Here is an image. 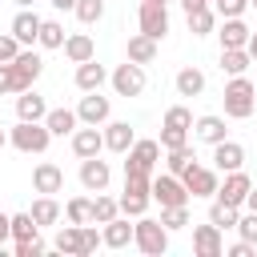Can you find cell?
<instances>
[{"mask_svg":"<svg viewBox=\"0 0 257 257\" xmlns=\"http://www.w3.org/2000/svg\"><path fill=\"white\" fill-rule=\"evenodd\" d=\"M221 100H225V116L229 120H249L253 108H257V84L249 76H229Z\"/></svg>","mask_w":257,"mask_h":257,"instance_id":"obj_1","label":"cell"},{"mask_svg":"<svg viewBox=\"0 0 257 257\" xmlns=\"http://www.w3.org/2000/svg\"><path fill=\"white\" fill-rule=\"evenodd\" d=\"M8 145L20 149V153H28V157H40V153H48L52 133H48L44 120H16V124L8 128Z\"/></svg>","mask_w":257,"mask_h":257,"instance_id":"obj_2","label":"cell"},{"mask_svg":"<svg viewBox=\"0 0 257 257\" xmlns=\"http://www.w3.org/2000/svg\"><path fill=\"white\" fill-rule=\"evenodd\" d=\"M133 245H137L141 253H149V257H161V253H169V229H165L157 217H137V225H133Z\"/></svg>","mask_w":257,"mask_h":257,"instance_id":"obj_3","label":"cell"},{"mask_svg":"<svg viewBox=\"0 0 257 257\" xmlns=\"http://www.w3.org/2000/svg\"><path fill=\"white\" fill-rule=\"evenodd\" d=\"M116 201L124 217H145L153 205V177H124V193Z\"/></svg>","mask_w":257,"mask_h":257,"instance_id":"obj_4","label":"cell"},{"mask_svg":"<svg viewBox=\"0 0 257 257\" xmlns=\"http://www.w3.org/2000/svg\"><path fill=\"white\" fill-rule=\"evenodd\" d=\"M124 177H153L157 161H161V141H137L128 153H124Z\"/></svg>","mask_w":257,"mask_h":257,"instance_id":"obj_5","label":"cell"},{"mask_svg":"<svg viewBox=\"0 0 257 257\" xmlns=\"http://www.w3.org/2000/svg\"><path fill=\"white\" fill-rule=\"evenodd\" d=\"M137 28L153 40H165L169 36V4H157V0H141L137 8Z\"/></svg>","mask_w":257,"mask_h":257,"instance_id":"obj_6","label":"cell"},{"mask_svg":"<svg viewBox=\"0 0 257 257\" xmlns=\"http://www.w3.org/2000/svg\"><path fill=\"white\" fill-rule=\"evenodd\" d=\"M108 84H112L116 96H141V92H145V64H137V60L116 64V68L108 72Z\"/></svg>","mask_w":257,"mask_h":257,"instance_id":"obj_7","label":"cell"},{"mask_svg":"<svg viewBox=\"0 0 257 257\" xmlns=\"http://www.w3.org/2000/svg\"><path fill=\"white\" fill-rule=\"evenodd\" d=\"M153 201L161 205V209H169V205H189L193 201V193L185 189V181L177 177V173H161V177H153Z\"/></svg>","mask_w":257,"mask_h":257,"instance_id":"obj_8","label":"cell"},{"mask_svg":"<svg viewBox=\"0 0 257 257\" xmlns=\"http://www.w3.org/2000/svg\"><path fill=\"white\" fill-rule=\"evenodd\" d=\"M249 189H253V181H249V173L245 169H233V173H225V181L217 185V201H225V205H237V209H245V197H249Z\"/></svg>","mask_w":257,"mask_h":257,"instance_id":"obj_9","label":"cell"},{"mask_svg":"<svg viewBox=\"0 0 257 257\" xmlns=\"http://www.w3.org/2000/svg\"><path fill=\"white\" fill-rule=\"evenodd\" d=\"M108 181H112L108 161H100V157H84L80 161V185H84V193H104Z\"/></svg>","mask_w":257,"mask_h":257,"instance_id":"obj_10","label":"cell"},{"mask_svg":"<svg viewBox=\"0 0 257 257\" xmlns=\"http://www.w3.org/2000/svg\"><path fill=\"white\" fill-rule=\"evenodd\" d=\"M108 112H112V100H108V96H100V88H96V92H84V96H80V104H76L80 124H104V120H108Z\"/></svg>","mask_w":257,"mask_h":257,"instance_id":"obj_11","label":"cell"},{"mask_svg":"<svg viewBox=\"0 0 257 257\" xmlns=\"http://www.w3.org/2000/svg\"><path fill=\"white\" fill-rule=\"evenodd\" d=\"M68 141H72V153H76L80 161H84V157H100V149H104V128H100V124H80Z\"/></svg>","mask_w":257,"mask_h":257,"instance_id":"obj_12","label":"cell"},{"mask_svg":"<svg viewBox=\"0 0 257 257\" xmlns=\"http://www.w3.org/2000/svg\"><path fill=\"white\" fill-rule=\"evenodd\" d=\"M100 128H104V149H108V153H120V157H124V153L137 145V133H133L128 120H104Z\"/></svg>","mask_w":257,"mask_h":257,"instance_id":"obj_13","label":"cell"},{"mask_svg":"<svg viewBox=\"0 0 257 257\" xmlns=\"http://www.w3.org/2000/svg\"><path fill=\"white\" fill-rule=\"evenodd\" d=\"M32 189L44 193V197H56V193L64 189V169L52 165V161H40V165L32 169Z\"/></svg>","mask_w":257,"mask_h":257,"instance_id":"obj_14","label":"cell"},{"mask_svg":"<svg viewBox=\"0 0 257 257\" xmlns=\"http://www.w3.org/2000/svg\"><path fill=\"white\" fill-rule=\"evenodd\" d=\"M181 181H185V189H189L193 197H213L217 185H221V173H217V169H205V165H193Z\"/></svg>","mask_w":257,"mask_h":257,"instance_id":"obj_15","label":"cell"},{"mask_svg":"<svg viewBox=\"0 0 257 257\" xmlns=\"http://www.w3.org/2000/svg\"><path fill=\"white\" fill-rule=\"evenodd\" d=\"M213 169L217 173H233V169H245V145H237V141H221V145H213Z\"/></svg>","mask_w":257,"mask_h":257,"instance_id":"obj_16","label":"cell"},{"mask_svg":"<svg viewBox=\"0 0 257 257\" xmlns=\"http://www.w3.org/2000/svg\"><path fill=\"white\" fill-rule=\"evenodd\" d=\"M193 253L197 257H221L225 253V241H221V229L209 221V225H197L193 229Z\"/></svg>","mask_w":257,"mask_h":257,"instance_id":"obj_17","label":"cell"},{"mask_svg":"<svg viewBox=\"0 0 257 257\" xmlns=\"http://www.w3.org/2000/svg\"><path fill=\"white\" fill-rule=\"evenodd\" d=\"M52 249L56 253H68V257H88V249H84V225H64L56 237H52Z\"/></svg>","mask_w":257,"mask_h":257,"instance_id":"obj_18","label":"cell"},{"mask_svg":"<svg viewBox=\"0 0 257 257\" xmlns=\"http://www.w3.org/2000/svg\"><path fill=\"white\" fill-rule=\"evenodd\" d=\"M40 24H44V20H40L32 8H20V12L12 16V36H16L24 48H32V44H36V36H40Z\"/></svg>","mask_w":257,"mask_h":257,"instance_id":"obj_19","label":"cell"},{"mask_svg":"<svg viewBox=\"0 0 257 257\" xmlns=\"http://www.w3.org/2000/svg\"><path fill=\"white\" fill-rule=\"evenodd\" d=\"M217 36H221V48H245L249 36H253V28H249L241 16H225L221 28H217Z\"/></svg>","mask_w":257,"mask_h":257,"instance_id":"obj_20","label":"cell"},{"mask_svg":"<svg viewBox=\"0 0 257 257\" xmlns=\"http://www.w3.org/2000/svg\"><path fill=\"white\" fill-rule=\"evenodd\" d=\"M193 137H197V141H205V145H221V141L229 137V128H225V116H217V112H205V116H197V120H193Z\"/></svg>","mask_w":257,"mask_h":257,"instance_id":"obj_21","label":"cell"},{"mask_svg":"<svg viewBox=\"0 0 257 257\" xmlns=\"http://www.w3.org/2000/svg\"><path fill=\"white\" fill-rule=\"evenodd\" d=\"M72 80H76V88H80V92H96V88L108 80V68H104V64H96V56H92V60L76 64V76H72Z\"/></svg>","mask_w":257,"mask_h":257,"instance_id":"obj_22","label":"cell"},{"mask_svg":"<svg viewBox=\"0 0 257 257\" xmlns=\"http://www.w3.org/2000/svg\"><path fill=\"white\" fill-rule=\"evenodd\" d=\"M44 116H48L44 96H40L36 88H24V92L16 96V120H44Z\"/></svg>","mask_w":257,"mask_h":257,"instance_id":"obj_23","label":"cell"},{"mask_svg":"<svg viewBox=\"0 0 257 257\" xmlns=\"http://www.w3.org/2000/svg\"><path fill=\"white\" fill-rule=\"evenodd\" d=\"M12 64H16V72H20V80H24L28 88H32V84L40 80V72H44V56H40V52H32V48H20Z\"/></svg>","mask_w":257,"mask_h":257,"instance_id":"obj_24","label":"cell"},{"mask_svg":"<svg viewBox=\"0 0 257 257\" xmlns=\"http://www.w3.org/2000/svg\"><path fill=\"white\" fill-rule=\"evenodd\" d=\"M44 124H48L52 137H72V133L80 128V116H76V108H48Z\"/></svg>","mask_w":257,"mask_h":257,"instance_id":"obj_25","label":"cell"},{"mask_svg":"<svg viewBox=\"0 0 257 257\" xmlns=\"http://www.w3.org/2000/svg\"><path fill=\"white\" fill-rule=\"evenodd\" d=\"M100 237H104L108 249H124V245H133V225H128V217H124V213L112 217V221L100 229Z\"/></svg>","mask_w":257,"mask_h":257,"instance_id":"obj_26","label":"cell"},{"mask_svg":"<svg viewBox=\"0 0 257 257\" xmlns=\"http://www.w3.org/2000/svg\"><path fill=\"white\" fill-rule=\"evenodd\" d=\"M64 56H68L72 64H84V60H92V56H96V44H92V36H88V32H72V36L64 40Z\"/></svg>","mask_w":257,"mask_h":257,"instance_id":"obj_27","label":"cell"},{"mask_svg":"<svg viewBox=\"0 0 257 257\" xmlns=\"http://www.w3.org/2000/svg\"><path fill=\"white\" fill-rule=\"evenodd\" d=\"M249 68H253L249 48H221V72L225 76H245Z\"/></svg>","mask_w":257,"mask_h":257,"instance_id":"obj_28","label":"cell"},{"mask_svg":"<svg viewBox=\"0 0 257 257\" xmlns=\"http://www.w3.org/2000/svg\"><path fill=\"white\" fill-rule=\"evenodd\" d=\"M157 44L161 40H153V36H145V32H137V36H128V60H137V64H153L157 60Z\"/></svg>","mask_w":257,"mask_h":257,"instance_id":"obj_29","label":"cell"},{"mask_svg":"<svg viewBox=\"0 0 257 257\" xmlns=\"http://www.w3.org/2000/svg\"><path fill=\"white\" fill-rule=\"evenodd\" d=\"M173 84H177V96H201V92H205V72L193 68V64H185Z\"/></svg>","mask_w":257,"mask_h":257,"instance_id":"obj_30","label":"cell"},{"mask_svg":"<svg viewBox=\"0 0 257 257\" xmlns=\"http://www.w3.org/2000/svg\"><path fill=\"white\" fill-rule=\"evenodd\" d=\"M28 213L36 217V225H40V229H44V225H56V221H60V201L40 193V197L32 201V209H28Z\"/></svg>","mask_w":257,"mask_h":257,"instance_id":"obj_31","label":"cell"},{"mask_svg":"<svg viewBox=\"0 0 257 257\" xmlns=\"http://www.w3.org/2000/svg\"><path fill=\"white\" fill-rule=\"evenodd\" d=\"M237 217H241V209L237 205H225V201H217L213 197V205H209V221L225 233V229H237Z\"/></svg>","mask_w":257,"mask_h":257,"instance_id":"obj_32","label":"cell"},{"mask_svg":"<svg viewBox=\"0 0 257 257\" xmlns=\"http://www.w3.org/2000/svg\"><path fill=\"white\" fill-rule=\"evenodd\" d=\"M185 20H189V32H193V36H209V32H217V8H213V4L201 8V12H189Z\"/></svg>","mask_w":257,"mask_h":257,"instance_id":"obj_33","label":"cell"},{"mask_svg":"<svg viewBox=\"0 0 257 257\" xmlns=\"http://www.w3.org/2000/svg\"><path fill=\"white\" fill-rule=\"evenodd\" d=\"M112 217H120V201L96 193V197H92V225H108Z\"/></svg>","mask_w":257,"mask_h":257,"instance_id":"obj_34","label":"cell"},{"mask_svg":"<svg viewBox=\"0 0 257 257\" xmlns=\"http://www.w3.org/2000/svg\"><path fill=\"white\" fill-rule=\"evenodd\" d=\"M28 84L20 80V72H16V64L12 60H0V96H20Z\"/></svg>","mask_w":257,"mask_h":257,"instance_id":"obj_35","label":"cell"},{"mask_svg":"<svg viewBox=\"0 0 257 257\" xmlns=\"http://www.w3.org/2000/svg\"><path fill=\"white\" fill-rule=\"evenodd\" d=\"M64 40H68V36H64V24H60V20H44V24H40V36H36L40 48H64Z\"/></svg>","mask_w":257,"mask_h":257,"instance_id":"obj_36","label":"cell"},{"mask_svg":"<svg viewBox=\"0 0 257 257\" xmlns=\"http://www.w3.org/2000/svg\"><path fill=\"white\" fill-rule=\"evenodd\" d=\"M165 165H169V173L185 177V173L197 165V157H193V149H189V145H181V149H169V161H165Z\"/></svg>","mask_w":257,"mask_h":257,"instance_id":"obj_37","label":"cell"},{"mask_svg":"<svg viewBox=\"0 0 257 257\" xmlns=\"http://www.w3.org/2000/svg\"><path fill=\"white\" fill-rule=\"evenodd\" d=\"M64 217H68L72 225H88V221H92V197H72V201L64 205Z\"/></svg>","mask_w":257,"mask_h":257,"instance_id":"obj_38","label":"cell"},{"mask_svg":"<svg viewBox=\"0 0 257 257\" xmlns=\"http://www.w3.org/2000/svg\"><path fill=\"white\" fill-rule=\"evenodd\" d=\"M28 237H40V225L32 213H12V241H28Z\"/></svg>","mask_w":257,"mask_h":257,"instance_id":"obj_39","label":"cell"},{"mask_svg":"<svg viewBox=\"0 0 257 257\" xmlns=\"http://www.w3.org/2000/svg\"><path fill=\"white\" fill-rule=\"evenodd\" d=\"M161 225H165L169 233L185 229V225H189V205H169V209H161Z\"/></svg>","mask_w":257,"mask_h":257,"instance_id":"obj_40","label":"cell"},{"mask_svg":"<svg viewBox=\"0 0 257 257\" xmlns=\"http://www.w3.org/2000/svg\"><path fill=\"white\" fill-rule=\"evenodd\" d=\"M72 12H76V20H80V24H96V20L104 16V0H76V8H72Z\"/></svg>","mask_w":257,"mask_h":257,"instance_id":"obj_41","label":"cell"},{"mask_svg":"<svg viewBox=\"0 0 257 257\" xmlns=\"http://www.w3.org/2000/svg\"><path fill=\"white\" fill-rule=\"evenodd\" d=\"M181 145H189V128H169V124H161V149L169 153V149H181Z\"/></svg>","mask_w":257,"mask_h":257,"instance_id":"obj_42","label":"cell"},{"mask_svg":"<svg viewBox=\"0 0 257 257\" xmlns=\"http://www.w3.org/2000/svg\"><path fill=\"white\" fill-rule=\"evenodd\" d=\"M237 233H241V241L257 245V213H253V209H245V213L237 217Z\"/></svg>","mask_w":257,"mask_h":257,"instance_id":"obj_43","label":"cell"},{"mask_svg":"<svg viewBox=\"0 0 257 257\" xmlns=\"http://www.w3.org/2000/svg\"><path fill=\"white\" fill-rule=\"evenodd\" d=\"M165 124H169V128H193V112H189L185 104H173V108L165 112Z\"/></svg>","mask_w":257,"mask_h":257,"instance_id":"obj_44","label":"cell"},{"mask_svg":"<svg viewBox=\"0 0 257 257\" xmlns=\"http://www.w3.org/2000/svg\"><path fill=\"white\" fill-rule=\"evenodd\" d=\"M213 8H217V16H221V20H225V16H245L249 0H213Z\"/></svg>","mask_w":257,"mask_h":257,"instance_id":"obj_45","label":"cell"},{"mask_svg":"<svg viewBox=\"0 0 257 257\" xmlns=\"http://www.w3.org/2000/svg\"><path fill=\"white\" fill-rule=\"evenodd\" d=\"M12 249H16V257H40V253H44L48 245H44L40 237H28V241H16Z\"/></svg>","mask_w":257,"mask_h":257,"instance_id":"obj_46","label":"cell"},{"mask_svg":"<svg viewBox=\"0 0 257 257\" xmlns=\"http://www.w3.org/2000/svg\"><path fill=\"white\" fill-rule=\"evenodd\" d=\"M20 48H24V44H20L12 32H8V36H0V60H16V52H20Z\"/></svg>","mask_w":257,"mask_h":257,"instance_id":"obj_47","label":"cell"},{"mask_svg":"<svg viewBox=\"0 0 257 257\" xmlns=\"http://www.w3.org/2000/svg\"><path fill=\"white\" fill-rule=\"evenodd\" d=\"M96 245H104V237H100V233L92 229V221H88V225H84V249H88V253H96Z\"/></svg>","mask_w":257,"mask_h":257,"instance_id":"obj_48","label":"cell"},{"mask_svg":"<svg viewBox=\"0 0 257 257\" xmlns=\"http://www.w3.org/2000/svg\"><path fill=\"white\" fill-rule=\"evenodd\" d=\"M12 241V213H0V249Z\"/></svg>","mask_w":257,"mask_h":257,"instance_id":"obj_49","label":"cell"},{"mask_svg":"<svg viewBox=\"0 0 257 257\" xmlns=\"http://www.w3.org/2000/svg\"><path fill=\"white\" fill-rule=\"evenodd\" d=\"M253 249H257V245H249V241H237V245H229L225 253H229V257H253Z\"/></svg>","mask_w":257,"mask_h":257,"instance_id":"obj_50","label":"cell"},{"mask_svg":"<svg viewBox=\"0 0 257 257\" xmlns=\"http://www.w3.org/2000/svg\"><path fill=\"white\" fill-rule=\"evenodd\" d=\"M177 4H181V8H185V16H189V12H201V8H209L213 0H177Z\"/></svg>","mask_w":257,"mask_h":257,"instance_id":"obj_51","label":"cell"},{"mask_svg":"<svg viewBox=\"0 0 257 257\" xmlns=\"http://www.w3.org/2000/svg\"><path fill=\"white\" fill-rule=\"evenodd\" d=\"M48 4H52L56 12H72V8H76V0H48Z\"/></svg>","mask_w":257,"mask_h":257,"instance_id":"obj_52","label":"cell"},{"mask_svg":"<svg viewBox=\"0 0 257 257\" xmlns=\"http://www.w3.org/2000/svg\"><path fill=\"white\" fill-rule=\"evenodd\" d=\"M245 209H253V213H257V185L249 189V197H245Z\"/></svg>","mask_w":257,"mask_h":257,"instance_id":"obj_53","label":"cell"},{"mask_svg":"<svg viewBox=\"0 0 257 257\" xmlns=\"http://www.w3.org/2000/svg\"><path fill=\"white\" fill-rule=\"evenodd\" d=\"M245 48H249V56H253V64H257V32L249 36V44H245Z\"/></svg>","mask_w":257,"mask_h":257,"instance_id":"obj_54","label":"cell"},{"mask_svg":"<svg viewBox=\"0 0 257 257\" xmlns=\"http://www.w3.org/2000/svg\"><path fill=\"white\" fill-rule=\"evenodd\" d=\"M4 145H8V133H4V128H0V149H4Z\"/></svg>","mask_w":257,"mask_h":257,"instance_id":"obj_55","label":"cell"},{"mask_svg":"<svg viewBox=\"0 0 257 257\" xmlns=\"http://www.w3.org/2000/svg\"><path fill=\"white\" fill-rule=\"evenodd\" d=\"M16 4H20V8H28V4H36V0H16Z\"/></svg>","mask_w":257,"mask_h":257,"instance_id":"obj_56","label":"cell"},{"mask_svg":"<svg viewBox=\"0 0 257 257\" xmlns=\"http://www.w3.org/2000/svg\"><path fill=\"white\" fill-rule=\"evenodd\" d=\"M249 8H257V0H249Z\"/></svg>","mask_w":257,"mask_h":257,"instance_id":"obj_57","label":"cell"},{"mask_svg":"<svg viewBox=\"0 0 257 257\" xmlns=\"http://www.w3.org/2000/svg\"><path fill=\"white\" fill-rule=\"evenodd\" d=\"M157 4H173V0H157Z\"/></svg>","mask_w":257,"mask_h":257,"instance_id":"obj_58","label":"cell"},{"mask_svg":"<svg viewBox=\"0 0 257 257\" xmlns=\"http://www.w3.org/2000/svg\"><path fill=\"white\" fill-rule=\"evenodd\" d=\"M253 84H257V80H253Z\"/></svg>","mask_w":257,"mask_h":257,"instance_id":"obj_59","label":"cell"}]
</instances>
